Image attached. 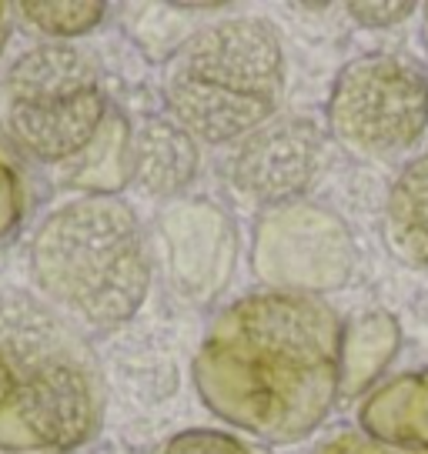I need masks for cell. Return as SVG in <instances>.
Wrapping results in <instances>:
<instances>
[{
  "mask_svg": "<svg viewBox=\"0 0 428 454\" xmlns=\"http://www.w3.org/2000/svg\"><path fill=\"white\" fill-rule=\"evenodd\" d=\"M348 325L325 298L251 291L211 317L191 357L201 404L265 448L298 444L342 397Z\"/></svg>",
  "mask_w": 428,
  "mask_h": 454,
  "instance_id": "cell-1",
  "label": "cell"
},
{
  "mask_svg": "<svg viewBox=\"0 0 428 454\" xmlns=\"http://www.w3.org/2000/svg\"><path fill=\"white\" fill-rule=\"evenodd\" d=\"M0 130L24 157L60 168L84 194L131 184V124L98 60L77 43H37L0 77Z\"/></svg>",
  "mask_w": 428,
  "mask_h": 454,
  "instance_id": "cell-2",
  "label": "cell"
},
{
  "mask_svg": "<svg viewBox=\"0 0 428 454\" xmlns=\"http://www.w3.org/2000/svg\"><path fill=\"white\" fill-rule=\"evenodd\" d=\"M104 411L107 381L84 334L41 298L0 294V454H77Z\"/></svg>",
  "mask_w": 428,
  "mask_h": 454,
  "instance_id": "cell-3",
  "label": "cell"
},
{
  "mask_svg": "<svg viewBox=\"0 0 428 454\" xmlns=\"http://www.w3.org/2000/svg\"><path fill=\"white\" fill-rule=\"evenodd\" d=\"M28 268L44 304L77 331H117L147 304L155 244L128 200L81 194L34 227Z\"/></svg>",
  "mask_w": 428,
  "mask_h": 454,
  "instance_id": "cell-4",
  "label": "cell"
},
{
  "mask_svg": "<svg viewBox=\"0 0 428 454\" xmlns=\"http://www.w3.org/2000/svg\"><path fill=\"white\" fill-rule=\"evenodd\" d=\"M285 41L261 17H221L187 34L164 64V111L198 144L225 147L278 117Z\"/></svg>",
  "mask_w": 428,
  "mask_h": 454,
  "instance_id": "cell-5",
  "label": "cell"
},
{
  "mask_svg": "<svg viewBox=\"0 0 428 454\" xmlns=\"http://www.w3.org/2000/svg\"><path fill=\"white\" fill-rule=\"evenodd\" d=\"M325 130L358 157H399L428 130V74L408 54L371 51L335 74Z\"/></svg>",
  "mask_w": 428,
  "mask_h": 454,
  "instance_id": "cell-6",
  "label": "cell"
},
{
  "mask_svg": "<svg viewBox=\"0 0 428 454\" xmlns=\"http://www.w3.org/2000/svg\"><path fill=\"white\" fill-rule=\"evenodd\" d=\"M355 244L342 217L321 204H288L258 217L251 234V270L265 291L321 298L348 284Z\"/></svg>",
  "mask_w": 428,
  "mask_h": 454,
  "instance_id": "cell-7",
  "label": "cell"
},
{
  "mask_svg": "<svg viewBox=\"0 0 428 454\" xmlns=\"http://www.w3.org/2000/svg\"><path fill=\"white\" fill-rule=\"evenodd\" d=\"M329 130L305 114H278L248 137L231 144L225 181L238 198L265 211L305 200L325 170Z\"/></svg>",
  "mask_w": 428,
  "mask_h": 454,
  "instance_id": "cell-8",
  "label": "cell"
},
{
  "mask_svg": "<svg viewBox=\"0 0 428 454\" xmlns=\"http://www.w3.org/2000/svg\"><path fill=\"white\" fill-rule=\"evenodd\" d=\"M155 234V257L178 298L204 308L225 294L238 268V227L221 204L204 198L171 200L157 214Z\"/></svg>",
  "mask_w": 428,
  "mask_h": 454,
  "instance_id": "cell-9",
  "label": "cell"
},
{
  "mask_svg": "<svg viewBox=\"0 0 428 454\" xmlns=\"http://www.w3.org/2000/svg\"><path fill=\"white\" fill-rule=\"evenodd\" d=\"M201 144L171 114H151L131 128V184L144 198L181 200L198 181Z\"/></svg>",
  "mask_w": 428,
  "mask_h": 454,
  "instance_id": "cell-10",
  "label": "cell"
},
{
  "mask_svg": "<svg viewBox=\"0 0 428 454\" xmlns=\"http://www.w3.org/2000/svg\"><path fill=\"white\" fill-rule=\"evenodd\" d=\"M358 431L388 448L428 454V368L401 371L371 387L358 404Z\"/></svg>",
  "mask_w": 428,
  "mask_h": 454,
  "instance_id": "cell-11",
  "label": "cell"
},
{
  "mask_svg": "<svg viewBox=\"0 0 428 454\" xmlns=\"http://www.w3.org/2000/svg\"><path fill=\"white\" fill-rule=\"evenodd\" d=\"M385 234L405 264L428 270V154L412 157L388 187Z\"/></svg>",
  "mask_w": 428,
  "mask_h": 454,
  "instance_id": "cell-12",
  "label": "cell"
},
{
  "mask_svg": "<svg viewBox=\"0 0 428 454\" xmlns=\"http://www.w3.org/2000/svg\"><path fill=\"white\" fill-rule=\"evenodd\" d=\"M399 351V325L388 314H369L345 334V381L342 395H361L378 371Z\"/></svg>",
  "mask_w": 428,
  "mask_h": 454,
  "instance_id": "cell-13",
  "label": "cell"
},
{
  "mask_svg": "<svg viewBox=\"0 0 428 454\" xmlns=\"http://www.w3.org/2000/svg\"><path fill=\"white\" fill-rule=\"evenodd\" d=\"M17 14L28 27L41 30L44 37L74 41L104 24L107 4H17Z\"/></svg>",
  "mask_w": 428,
  "mask_h": 454,
  "instance_id": "cell-14",
  "label": "cell"
},
{
  "mask_svg": "<svg viewBox=\"0 0 428 454\" xmlns=\"http://www.w3.org/2000/svg\"><path fill=\"white\" fill-rule=\"evenodd\" d=\"M144 454H272L265 444L218 427H187L151 444Z\"/></svg>",
  "mask_w": 428,
  "mask_h": 454,
  "instance_id": "cell-15",
  "label": "cell"
},
{
  "mask_svg": "<svg viewBox=\"0 0 428 454\" xmlns=\"http://www.w3.org/2000/svg\"><path fill=\"white\" fill-rule=\"evenodd\" d=\"M28 177L20 160L11 151V141L0 130V241H7L17 227L24 224L28 214Z\"/></svg>",
  "mask_w": 428,
  "mask_h": 454,
  "instance_id": "cell-16",
  "label": "cell"
},
{
  "mask_svg": "<svg viewBox=\"0 0 428 454\" xmlns=\"http://www.w3.org/2000/svg\"><path fill=\"white\" fill-rule=\"evenodd\" d=\"M314 454H415V451H401V448L378 444V441L365 438L361 431H338V434H331L325 444H318Z\"/></svg>",
  "mask_w": 428,
  "mask_h": 454,
  "instance_id": "cell-17",
  "label": "cell"
},
{
  "mask_svg": "<svg viewBox=\"0 0 428 454\" xmlns=\"http://www.w3.org/2000/svg\"><path fill=\"white\" fill-rule=\"evenodd\" d=\"M348 14L365 27H395L415 14V4H348Z\"/></svg>",
  "mask_w": 428,
  "mask_h": 454,
  "instance_id": "cell-18",
  "label": "cell"
},
{
  "mask_svg": "<svg viewBox=\"0 0 428 454\" xmlns=\"http://www.w3.org/2000/svg\"><path fill=\"white\" fill-rule=\"evenodd\" d=\"M14 7L11 4H0V54H4V47L11 41V27H14Z\"/></svg>",
  "mask_w": 428,
  "mask_h": 454,
  "instance_id": "cell-19",
  "label": "cell"
},
{
  "mask_svg": "<svg viewBox=\"0 0 428 454\" xmlns=\"http://www.w3.org/2000/svg\"><path fill=\"white\" fill-rule=\"evenodd\" d=\"M422 11H425V30H428V4H425V7H422Z\"/></svg>",
  "mask_w": 428,
  "mask_h": 454,
  "instance_id": "cell-20",
  "label": "cell"
}]
</instances>
